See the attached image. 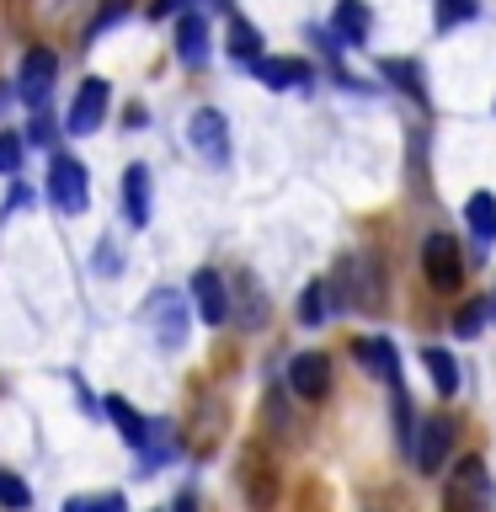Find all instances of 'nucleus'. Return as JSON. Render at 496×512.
I'll list each match as a JSON object with an SVG mask.
<instances>
[{"mask_svg":"<svg viewBox=\"0 0 496 512\" xmlns=\"http://www.w3.org/2000/svg\"><path fill=\"white\" fill-rule=\"evenodd\" d=\"M331 294H336L342 310H379V304H384V272H379V262L368 251L342 256V262H336V278H331Z\"/></svg>","mask_w":496,"mask_h":512,"instance_id":"obj_1","label":"nucleus"},{"mask_svg":"<svg viewBox=\"0 0 496 512\" xmlns=\"http://www.w3.org/2000/svg\"><path fill=\"white\" fill-rule=\"evenodd\" d=\"M491 507V475H486V459L464 454L443 480V512H486Z\"/></svg>","mask_w":496,"mask_h":512,"instance_id":"obj_2","label":"nucleus"},{"mask_svg":"<svg viewBox=\"0 0 496 512\" xmlns=\"http://www.w3.org/2000/svg\"><path fill=\"white\" fill-rule=\"evenodd\" d=\"M198 310V304H187V294H176V288H155L150 304H144V326L155 331V342L176 352L187 342V315Z\"/></svg>","mask_w":496,"mask_h":512,"instance_id":"obj_3","label":"nucleus"},{"mask_svg":"<svg viewBox=\"0 0 496 512\" xmlns=\"http://www.w3.org/2000/svg\"><path fill=\"white\" fill-rule=\"evenodd\" d=\"M48 203L59 208V214H86V203H91V187H86V166H80L75 155H64L54 150L48 155Z\"/></svg>","mask_w":496,"mask_h":512,"instance_id":"obj_4","label":"nucleus"},{"mask_svg":"<svg viewBox=\"0 0 496 512\" xmlns=\"http://www.w3.org/2000/svg\"><path fill=\"white\" fill-rule=\"evenodd\" d=\"M187 144L198 150L203 166H214V171L230 166V123H224V112L219 107H198V112H192V118H187Z\"/></svg>","mask_w":496,"mask_h":512,"instance_id":"obj_5","label":"nucleus"},{"mask_svg":"<svg viewBox=\"0 0 496 512\" xmlns=\"http://www.w3.org/2000/svg\"><path fill=\"white\" fill-rule=\"evenodd\" d=\"M422 272H427V283L438 288V294H454V288L464 283L459 240H454V235H443V230H432V235L422 240Z\"/></svg>","mask_w":496,"mask_h":512,"instance_id":"obj_6","label":"nucleus"},{"mask_svg":"<svg viewBox=\"0 0 496 512\" xmlns=\"http://www.w3.org/2000/svg\"><path fill=\"white\" fill-rule=\"evenodd\" d=\"M240 496H246L251 512H272V502H278V475H272V464L262 448H240Z\"/></svg>","mask_w":496,"mask_h":512,"instance_id":"obj_7","label":"nucleus"},{"mask_svg":"<svg viewBox=\"0 0 496 512\" xmlns=\"http://www.w3.org/2000/svg\"><path fill=\"white\" fill-rule=\"evenodd\" d=\"M107 107H112V86H107V80H102V75L80 80L64 128H70V134H96V128H102V118H107Z\"/></svg>","mask_w":496,"mask_h":512,"instance_id":"obj_8","label":"nucleus"},{"mask_svg":"<svg viewBox=\"0 0 496 512\" xmlns=\"http://www.w3.org/2000/svg\"><path fill=\"white\" fill-rule=\"evenodd\" d=\"M54 80H59L54 54H43V48H27V54H22V70H16V96H22L27 107H43L48 91H54Z\"/></svg>","mask_w":496,"mask_h":512,"instance_id":"obj_9","label":"nucleus"},{"mask_svg":"<svg viewBox=\"0 0 496 512\" xmlns=\"http://www.w3.org/2000/svg\"><path fill=\"white\" fill-rule=\"evenodd\" d=\"M448 448H454V422H448V416H427V422L416 427V448H411L416 470H422V475H438L443 459H448Z\"/></svg>","mask_w":496,"mask_h":512,"instance_id":"obj_10","label":"nucleus"},{"mask_svg":"<svg viewBox=\"0 0 496 512\" xmlns=\"http://www.w3.org/2000/svg\"><path fill=\"white\" fill-rule=\"evenodd\" d=\"M288 390L299 400H326L331 395V358L326 352H299L288 363Z\"/></svg>","mask_w":496,"mask_h":512,"instance_id":"obj_11","label":"nucleus"},{"mask_svg":"<svg viewBox=\"0 0 496 512\" xmlns=\"http://www.w3.org/2000/svg\"><path fill=\"white\" fill-rule=\"evenodd\" d=\"M192 304H198V315L208 320V326H224L235 310H230V288H224V278L214 267H198L192 272Z\"/></svg>","mask_w":496,"mask_h":512,"instance_id":"obj_12","label":"nucleus"},{"mask_svg":"<svg viewBox=\"0 0 496 512\" xmlns=\"http://www.w3.org/2000/svg\"><path fill=\"white\" fill-rule=\"evenodd\" d=\"M352 352H358V363L368 368V374H379L384 384H390V390H400V384H406L395 342H384V336H358V342H352Z\"/></svg>","mask_w":496,"mask_h":512,"instance_id":"obj_13","label":"nucleus"},{"mask_svg":"<svg viewBox=\"0 0 496 512\" xmlns=\"http://www.w3.org/2000/svg\"><path fill=\"white\" fill-rule=\"evenodd\" d=\"M251 75L262 80L267 91H294V86H310V80H315V70L304 59H256Z\"/></svg>","mask_w":496,"mask_h":512,"instance_id":"obj_14","label":"nucleus"},{"mask_svg":"<svg viewBox=\"0 0 496 512\" xmlns=\"http://www.w3.org/2000/svg\"><path fill=\"white\" fill-rule=\"evenodd\" d=\"M102 411L112 416V422H118V432H123V443H128V448H139V454H144V448L155 443V422H144V416L128 406L123 395H107V400H102Z\"/></svg>","mask_w":496,"mask_h":512,"instance_id":"obj_15","label":"nucleus"},{"mask_svg":"<svg viewBox=\"0 0 496 512\" xmlns=\"http://www.w3.org/2000/svg\"><path fill=\"white\" fill-rule=\"evenodd\" d=\"M150 208H155V187H150V171L144 166H128L123 171V214H128V224H150Z\"/></svg>","mask_w":496,"mask_h":512,"instance_id":"obj_16","label":"nucleus"},{"mask_svg":"<svg viewBox=\"0 0 496 512\" xmlns=\"http://www.w3.org/2000/svg\"><path fill=\"white\" fill-rule=\"evenodd\" d=\"M176 59H182L187 70H203L208 64V22L198 11H187L182 22H176Z\"/></svg>","mask_w":496,"mask_h":512,"instance_id":"obj_17","label":"nucleus"},{"mask_svg":"<svg viewBox=\"0 0 496 512\" xmlns=\"http://www.w3.org/2000/svg\"><path fill=\"white\" fill-rule=\"evenodd\" d=\"M464 224H470V235H475V251L486 256L496 246V192H470V203H464Z\"/></svg>","mask_w":496,"mask_h":512,"instance_id":"obj_18","label":"nucleus"},{"mask_svg":"<svg viewBox=\"0 0 496 512\" xmlns=\"http://www.w3.org/2000/svg\"><path fill=\"white\" fill-rule=\"evenodd\" d=\"M331 27H336V38H342V43H363L368 27H374V11H368V0H336Z\"/></svg>","mask_w":496,"mask_h":512,"instance_id":"obj_19","label":"nucleus"},{"mask_svg":"<svg viewBox=\"0 0 496 512\" xmlns=\"http://www.w3.org/2000/svg\"><path fill=\"white\" fill-rule=\"evenodd\" d=\"M379 75L390 80V86H400L411 96V102H422L427 107V86H422V64L416 59H379Z\"/></svg>","mask_w":496,"mask_h":512,"instance_id":"obj_20","label":"nucleus"},{"mask_svg":"<svg viewBox=\"0 0 496 512\" xmlns=\"http://www.w3.org/2000/svg\"><path fill=\"white\" fill-rule=\"evenodd\" d=\"M235 288H240V299H230L235 320H240V326H262V320H267V304H262V288H256V278L235 272Z\"/></svg>","mask_w":496,"mask_h":512,"instance_id":"obj_21","label":"nucleus"},{"mask_svg":"<svg viewBox=\"0 0 496 512\" xmlns=\"http://www.w3.org/2000/svg\"><path fill=\"white\" fill-rule=\"evenodd\" d=\"M422 363H427V374H432V390H438L443 400H448V395H459V363H454V352L427 347V352H422Z\"/></svg>","mask_w":496,"mask_h":512,"instance_id":"obj_22","label":"nucleus"},{"mask_svg":"<svg viewBox=\"0 0 496 512\" xmlns=\"http://www.w3.org/2000/svg\"><path fill=\"white\" fill-rule=\"evenodd\" d=\"M230 59H240V64L262 59V32H256L240 11H230Z\"/></svg>","mask_w":496,"mask_h":512,"instance_id":"obj_23","label":"nucleus"},{"mask_svg":"<svg viewBox=\"0 0 496 512\" xmlns=\"http://www.w3.org/2000/svg\"><path fill=\"white\" fill-rule=\"evenodd\" d=\"M331 315V283H304V294H299V326H320V320Z\"/></svg>","mask_w":496,"mask_h":512,"instance_id":"obj_24","label":"nucleus"},{"mask_svg":"<svg viewBox=\"0 0 496 512\" xmlns=\"http://www.w3.org/2000/svg\"><path fill=\"white\" fill-rule=\"evenodd\" d=\"M475 11H480V0H438V6H432V22H438V32H454V27L470 22Z\"/></svg>","mask_w":496,"mask_h":512,"instance_id":"obj_25","label":"nucleus"},{"mask_svg":"<svg viewBox=\"0 0 496 512\" xmlns=\"http://www.w3.org/2000/svg\"><path fill=\"white\" fill-rule=\"evenodd\" d=\"M64 512H128L123 491H102V496H70Z\"/></svg>","mask_w":496,"mask_h":512,"instance_id":"obj_26","label":"nucleus"},{"mask_svg":"<svg viewBox=\"0 0 496 512\" xmlns=\"http://www.w3.org/2000/svg\"><path fill=\"white\" fill-rule=\"evenodd\" d=\"M486 315H491V299H486V294L470 299V304H464V310L454 315V336H475L480 326H486Z\"/></svg>","mask_w":496,"mask_h":512,"instance_id":"obj_27","label":"nucleus"},{"mask_svg":"<svg viewBox=\"0 0 496 512\" xmlns=\"http://www.w3.org/2000/svg\"><path fill=\"white\" fill-rule=\"evenodd\" d=\"M22 155H27L22 139H16V134H0V176H16V171H22Z\"/></svg>","mask_w":496,"mask_h":512,"instance_id":"obj_28","label":"nucleus"},{"mask_svg":"<svg viewBox=\"0 0 496 512\" xmlns=\"http://www.w3.org/2000/svg\"><path fill=\"white\" fill-rule=\"evenodd\" d=\"M0 502H6V507H27V502H32L27 480H16V475H6V470H0Z\"/></svg>","mask_w":496,"mask_h":512,"instance_id":"obj_29","label":"nucleus"},{"mask_svg":"<svg viewBox=\"0 0 496 512\" xmlns=\"http://www.w3.org/2000/svg\"><path fill=\"white\" fill-rule=\"evenodd\" d=\"M123 11H128V0H112V6H107L102 16H96V22H91V27H86V43H91V38H102V32H107L112 22H118V16H123Z\"/></svg>","mask_w":496,"mask_h":512,"instance_id":"obj_30","label":"nucleus"},{"mask_svg":"<svg viewBox=\"0 0 496 512\" xmlns=\"http://www.w3.org/2000/svg\"><path fill=\"white\" fill-rule=\"evenodd\" d=\"M27 203H32V192H27L22 182H11V192H6V203H0V214H6V219H11V214H22V208H27Z\"/></svg>","mask_w":496,"mask_h":512,"instance_id":"obj_31","label":"nucleus"},{"mask_svg":"<svg viewBox=\"0 0 496 512\" xmlns=\"http://www.w3.org/2000/svg\"><path fill=\"white\" fill-rule=\"evenodd\" d=\"M96 272H118V251H112L107 240L96 246Z\"/></svg>","mask_w":496,"mask_h":512,"instance_id":"obj_32","label":"nucleus"},{"mask_svg":"<svg viewBox=\"0 0 496 512\" xmlns=\"http://www.w3.org/2000/svg\"><path fill=\"white\" fill-rule=\"evenodd\" d=\"M187 6V0H155V6H150V16H155V22H160V16H176V11H182Z\"/></svg>","mask_w":496,"mask_h":512,"instance_id":"obj_33","label":"nucleus"},{"mask_svg":"<svg viewBox=\"0 0 496 512\" xmlns=\"http://www.w3.org/2000/svg\"><path fill=\"white\" fill-rule=\"evenodd\" d=\"M171 512H198V502H192V496L182 491V496H176V502H171Z\"/></svg>","mask_w":496,"mask_h":512,"instance_id":"obj_34","label":"nucleus"},{"mask_svg":"<svg viewBox=\"0 0 496 512\" xmlns=\"http://www.w3.org/2000/svg\"><path fill=\"white\" fill-rule=\"evenodd\" d=\"M491 320H496V288H491Z\"/></svg>","mask_w":496,"mask_h":512,"instance_id":"obj_35","label":"nucleus"}]
</instances>
